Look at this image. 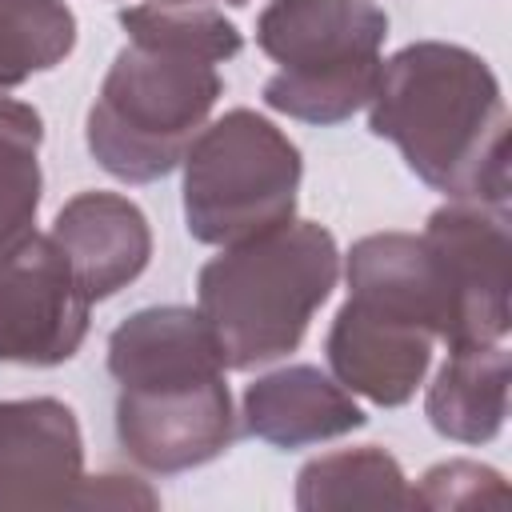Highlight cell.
<instances>
[{
  "label": "cell",
  "mask_w": 512,
  "mask_h": 512,
  "mask_svg": "<svg viewBox=\"0 0 512 512\" xmlns=\"http://www.w3.org/2000/svg\"><path fill=\"white\" fill-rule=\"evenodd\" d=\"M128 44L116 52L92 108L88 152L124 180L152 184L180 168L188 144L208 124L224 80L216 64L244 48V36L212 4L148 0L120 12Z\"/></svg>",
  "instance_id": "6da1fadb"
},
{
  "label": "cell",
  "mask_w": 512,
  "mask_h": 512,
  "mask_svg": "<svg viewBox=\"0 0 512 512\" xmlns=\"http://www.w3.org/2000/svg\"><path fill=\"white\" fill-rule=\"evenodd\" d=\"M368 128L448 200L508 208V108L480 52L448 40L400 48L380 64Z\"/></svg>",
  "instance_id": "7a4b0ae2"
},
{
  "label": "cell",
  "mask_w": 512,
  "mask_h": 512,
  "mask_svg": "<svg viewBox=\"0 0 512 512\" xmlns=\"http://www.w3.org/2000/svg\"><path fill=\"white\" fill-rule=\"evenodd\" d=\"M336 280V236L312 220H288L220 248L196 276V312L224 368L248 372L300 348Z\"/></svg>",
  "instance_id": "3957f363"
},
{
  "label": "cell",
  "mask_w": 512,
  "mask_h": 512,
  "mask_svg": "<svg viewBox=\"0 0 512 512\" xmlns=\"http://www.w3.org/2000/svg\"><path fill=\"white\" fill-rule=\"evenodd\" d=\"M384 40L376 0H268L256 44L280 68L264 80V104L304 124H344L376 92Z\"/></svg>",
  "instance_id": "277c9868"
},
{
  "label": "cell",
  "mask_w": 512,
  "mask_h": 512,
  "mask_svg": "<svg viewBox=\"0 0 512 512\" xmlns=\"http://www.w3.org/2000/svg\"><path fill=\"white\" fill-rule=\"evenodd\" d=\"M184 224L200 244H240L296 216L300 148L260 112L232 108L184 152Z\"/></svg>",
  "instance_id": "5b68a950"
},
{
  "label": "cell",
  "mask_w": 512,
  "mask_h": 512,
  "mask_svg": "<svg viewBox=\"0 0 512 512\" xmlns=\"http://www.w3.org/2000/svg\"><path fill=\"white\" fill-rule=\"evenodd\" d=\"M440 296L444 328L440 340L448 352L500 344L512 324V232L508 208L480 200L440 204L420 232Z\"/></svg>",
  "instance_id": "8992f818"
},
{
  "label": "cell",
  "mask_w": 512,
  "mask_h": 512,
  "mask_svg": "<svg viewBox=\"0 0 512 512\" xmlns=\"http://www.w3.org/2000/svg\"><path fill=\"white\" fill-rule=\"evenodd\" d=\"M92 300L52 236L32 232L0 260V364L56 368L88 336Z\"/></svg>",
  "instance_id": "52a82bcc"
},
{
  "label": "cell",
  "mask_w": 512,
  "mask_h": 512,
  "mask_svg": "<svg viewBox=\"0 0 512 512\" xmlns=\"http://www.w3.org/2000/svg\"><path fill=\"white\" fill-rule=\"evenodd\" d=\"M116 440L124 456L156 476H176L224 456L236 440V412L224 376L120 388Z\"/></svg>",
  "instance_id": "ba28073f"
},
{
  "label": "cell",
  "mask_w": 512,
  "mask_h": 512,
  "mask_svg": "<svg viewBox=\"0 0 512 512\" xmlns=\"http://www.w3.org/2000/svg\"><path fill=\"white\" fill-rule=\"evenodd\" d=\"M80 480L76 412L56 396L0 400V508H72Z\"/></svg>",
  "instance_id": "9c48e42d"
},
{
  "label": "cell",
  "mask_w": 512,
  "mask_h": 512,
  "mask_svg": "<svg viewBox=\"0 0 512 512\" xmlns=\"http://www.w3.org/2000/svg\"><path fill=\"white\" fill-rule=\"evenodd\" d=\"M432 344L436 336L428 328L368 308L360 300H344L340 312L332 316L324 356L332 376L348 392L380 408H400L424 384L432 364Z\"/></svg>",
  "instance_id": "30bf717a"
},
{
  "label": "cell",
  "mask_w": 512,
  "mask_h": 512,
  "mask_svg": "<svg viewBox=\"0 0 512 512\" xmlns=\"http://www.w3.org/2000/svg\"><path fill=\"white\" fill-rule=\"evenodd\" d=\"M48 236L68 256L88 300L116 296L152 260L148 216L120 192H76L56 212Z\"/></svg>",
  "instance_id": "8fae6325"
},
{
  "label": "cell",
  "mask_w": 512,
  "mask_h": 512,
  "mask_svg": "<svg viewBox=\"0 0 512 512\" xmlns=\"http://www.w3.org/2000/svg\"><path fill=\"white\" fill-rule=\"evenodd\" d=\"M240 424L248 436L272 448H308L348 436L368 424L352 392L316 364H288L256 376L240 400Z\"/></svg>",
  "instance_id": "7c38bea8"
},
{
  "label": "cell",
  "mask_w": 512,
  "mask_h": 512,
  "mask_svg": "<svg viewBox=\"0 0 512 512\" xmlns=\"http://www.w3.org/2000/svg\"><path fill=\"white\" fill-rule=\"evenodd\" d=\"M108 372L120 388H160L224 376V360L196 308L152 304L112 328Z\"/></svg>",
  "instance_id": "4fadbf2b"
},
{
  "label": "cell",
  "mask_w": 512,
  "mask_h": 512,
  "mask_svg": "<svg viewBox=\"0 0 512 512\" xmlns=\"http://www.w3.org/2000/svg\"><path fill=\"white\" fill-rule=\"evenodd\" d=\"M348 300L380 308L388 316L412 320L440 340L444 296L432 268V256L412 232H372L348 252Z\"/></svg>",
  "instance_id": "5bb4252c"
},
{
  "label": "cell",
  "mask_w": 512,
  "mask_h": 512,
  "mask_svg": "<svg viewBox=\"0 0 512 512\" xmlns=\"http://www.w3.org/2000/svg\"><path fill=\"white\" fill-rule=\"evenodd\" d=\"M508 348H456L440 364L424 396L428 424L456 444H488L500 436L508 416Z\"/></svg>",
  "instance_id": "9a60e30c"
},
{
  "label": "cell",
  "mask_w": 512,
  "mask_h": 512,
  "mask_svg": "<svg viewBox=\"0 0 512 512\" xmlns=\"http://www.w3.org/2000/svg\"><path fill=\"white\" fill-rule=\"evenodd\" d=\"M296 508H412V488L392 452L376 444L340 448L296 472Z\"/></svg>",
  "instance_id": "2e32d148"
},
{
  "label": "cell",
  "mask_w": 512,
  "mask_h": 512,
  "mask_svg": "<svg viewBox=\"0 0 512 512\" xmlns=\"http://www.w3.org/2000/svg\"><path fill=\"white\" fill-rule=\"evenodd\" d=\"M44 120L32 104L0 96V260L36 232Z\"/></svg>",
  "instance_id": "e0dca14e"
},
{
  "label": "cell",
  "mask_w": 512,
  "mask_h": 512,
  "mask_svg": "<svg viewBox=\"0 0 512 512\" xmlns=\"http://www.w3.org/2000/svg\"><path fill=\"white\" fill-rule=\"evenodd\" d=\"M76 48L68 0H0V92L52 72Z\"/></svg>",
  "instance_id": "ac0fdd59"
},
{
  "label": "cell",
  "mask_w": 512,
  "mask_h": 512,
  "mask_svg": "<svg viewBox=\"0 0 512 512\" xmlns=\"http://www.w3.org/2000/svg\"><path fill=\"white\" fill-rule=\"evenodd\" d=\"M508 504V484L496 468L476 460H444L432 464L412 488V508H488Z\"/></svg>",
  "instance_id": "d6986e66"
},
{
  "label": "cell",
  "mask_w": 512,
  "mask_h": 512,
  "mask_svg": "<svg viewBox=\"0 0 512 512\" xmlns=\"http://www.w3.org/2000/svg\"><path fill=\"white\" fill-rule=\"evenodd\" d=\"M156 492L124 472H104V476H84L76 504L72 508H156Z\"/></svg>",
  "instance_id": "ffe728a7"
},
{
  "label": "cell",
  "mask_w": 512,
  "mask_h": 512,
  "mask_svg": "<svg viewBox=\"0 0 512 512\" xmlns=\"http://www.w3.org/2000/svg\"><path fill=\"white\" fill-rule=\"evenodd\" d=\"M164 4H208V0H164ZM224 4H248V0H224Z\"/></svg>",
  "instance_id": "44dd1931"
}]
</instances>
